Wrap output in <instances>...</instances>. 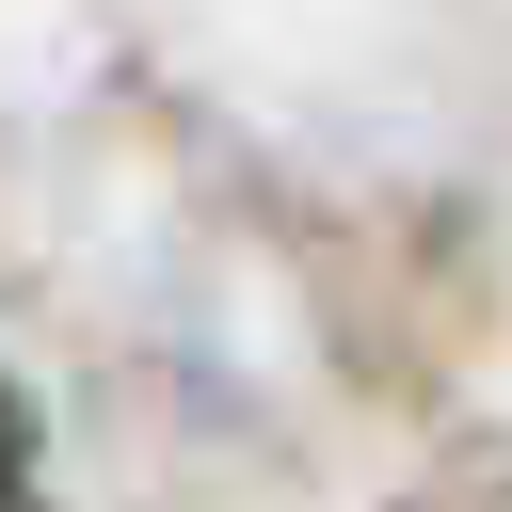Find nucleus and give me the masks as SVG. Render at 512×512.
<instances>
[{
  "label": "nucleus",
  "mask_w": 512,
  "mask_h": 512,
  "mask_svg": "<svg viewBox=\"0 0 512 512\" xmlns=\"http://www.w3.org/2000/svg\"><path fill=\"white\" fill-rule=\"evenodd\" d=\"M0 512H32V416H16V384H0Z\"/></svg>",
  "instance_id": "obj_1"
}]
</instances>
